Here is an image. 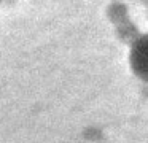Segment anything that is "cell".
I'll return each instance as SVG.
<instances>
[{
  "label": "cell",
  "mask_w": 148,
  "mask_h": 143,
  "mask_svg": "<svg viewBox=\"0 0 148 143\" xmlns=\"http://www.w3.org/2000/svg\"><path fill=\"white\" fill-rule=\"evenodd\" d=\"M132 68L145 78V37H142L132 49Z\"/></svg>",
  "instance_id": "1"
},
{
  "label": "cell",
  "mask_w": 148,
  "mask_h": 143,
  "mask_svg": "<svg viewBox=\"0 0 148 143\" xmlns=\"http://www.w3.org/2000/svg\"><path fill=\"white\" fill-rule=\"evenodd\" d=\"M0 2H2V0H0Z\"/></svg>",
  "instance_id": "2"
}]
</instances>
